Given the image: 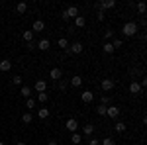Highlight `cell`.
<instances>
[{"label":"cell","instance_id":"obj_1","mask_svg":"<svg viewBox=\"0 0 147 145\" xmlns=\"http://www.w3.org/2000/svg\"><path fill=\"white\" fill-rule=\"evenodd\" d=\"M137 32H139V26H137L136 22H125L124 28H122V34H124L125 37H134Z\"/></svg>","mask_w":147,"mask_h":145},{"label":"cell","instance_id":"obj_2","mask_svg":"<svg viewBox=\"0 0 147 145\" xmlns=\"http://www.w3.org/2000/svg\"><path fill=\"white\" fill-rule=\"evenodd\" d=\"M77 16H79V8H77V6H69V8L63 10V16H61V18H63V20H75Z\"/></svg>","mask_w":147,"mask_h":145},{"label":"cell","instance_id":"obj_3","mask_svg":"<svg viewBox=\"0 0 147 145\" xmlns=\"http://www.w3.org/2000/svg\"><path fill=\"white\" fill-rule=\"evenodd\" d=\"M82 49H84V45L80 43V41H73V43H69V53H73V55H79L82 53Z\"/></svg>","mask_w":147,"mask_h":145},{"label":"cell","instance_id":"obj_4","mask_svg":"<svg viewBox=\"0 0 147 145\" xmlns=\"http://www.w3.org/2000/svg\"><path fill=\"white\" fill-rule=\"evenodd\" d=\"M120 112H122V110H120L116 104H110V106L106 108V116H110L112 120H118V118H120Z\"/></svg>","mask_w":147,"mask_h":145},{"label":"cell","instance_id":"obj_5","mask_svg":"<svg viewBox=\"0 0 147 145\" xmlns=\"http://www.w3.org/2000/svg\"><path fill=\"white\" fill-rule=\"evenodd\" d=\"M96 8L98 10H110V8H116V0H102V2H98L96 4Z\"/></svg>","mask_w":147,"mask_h":145},{"label":"cell","instance_id":"obj_6","mask_svg":"<svg viewBox=\"0 0 147 145\" xmlns=\"http://www.w3.org/2000/svg\"><path fill=\"white\" fill-rule=\"evenodd\" d=\"M100 86H102V90H104V92H110V90H114V86H116V82H114L112 78H102Z\"/></svg>","mask_w":147,"mask_h":145},{"label":"cell","instance_id":"obj_7","mask_svg":"<svg viewBox=\"0 0 147 145\" xmlns=\"http://www.w3.org/2000/svg\"><path fill=\"white\" fill-rule=\"evenodd\" d=\"M32 90H35L37 94H39V92H45V90H47V82L43 80V78H37V80H35V84H34V88H32Z\"/></svg>","mask_w":147,"mask_h":145},{"label":"cell","instance_id":"obj_8","mask_svg":"<svg viewBox=\"0 0 147 145\" xmlns=\"http://www.w3.org/2000/svg\"><path fill=\"white\" fill-rule=\"evenodd\" d=\"M80 100L84 102V104H90V102L94 100V92H92V90H82V92H80Z\"/></svg>","mask_w":147,"mask_h":145},{"label":"cell","instance_id":"obj_9","mask_svg":"<svg viewBox=\"0 0 147 145\" xmlns=\"http://www.w3.org/2000/svg\"><path fill=\"white\" fill-rule=\"evenodd\" d=\"M65 127H67V129L71 132V134H75V132L79 129V122H77L75 118H69L67 122H65Z\"/></svg>","mask_w":147,"mask_h":145},{"label":"cell","instance_id":"obj_10","mask_svg":"<svg viewBox=\"0 0 147 145\" xmlns=\"http://www.w3.org/2000/svg\"><path fill=\"white\" fill-rule=\"evenodd\" d=\"M43 30H45V22H43V20H35L34 26H32V32H34V34H39V32H43Z\"/></svg>","mask_w":147,"mask_h":145},{"label":"cell","instance_id":"obj_11","mask_svg":"<svg viewBox=\"0 0 147 145\" xmlns=\"http://www.w3.org/2000/svg\"><path fill=\"white\" fill-rule=\"evenodd\" d=\"M49 116H51V110L45 108V106H41V108L37 110V118H39V120H47Z\"/></svg>","mask_w":147,"mask_h":145},{"label":"cell","instance_id":"obj_12","mask_svg":"<svg viewBox=\"0 0 147 145\" xmlns=\"http://www.w3.org/2000/svg\"><path fill=\"white\" fill-rule=\"evenodd\" d=\"M35 47H37V49H41V51H47V49L51 47V41L43 37V39H39V41H37V45H35Z\"/></svg>","mask_w":147,"mask_h":145},{"label":"cell","instance_id":"obj_13","mask_svg":"<svg viewBox=\"0 0 147 145\" xmlns=\"http://www.w3.org/2000/svg\"><path fill=\"white\" fill-rule=\"evenodd\" d=\"M49 77L53 78V80H55V82H59V80H61V77H63V73H61V69H51V71H49Z\"/></svg>","mask_w":147,"mask_h":145},{"label":"cell","instance_id":"obj_14","mask_svg":"<svg viewBox=\"0 0 147 145\" xmlns=\"http://www.w3.org/2000/svg\"><path fill=\"white\" fill-rule=\"evenodd\" d=\"M141 84H139V82H137V80H134V82H129V92H131V94H141Z\"/></svg>","mask_w":147,"mask_h":145},{"label":"cell","instance_id":"obj_15","mask_svg":"<svg viewBox=\"0 0 147 145\" xmlns=\"http://www.w3.org/2000/svg\"><path fill=\"white\" fill-rule=\"evenodd\" d=\"M32 92H34V90L30 88V86H26V84H22V86H20V94H22L26 100H28V98H32Z\"/></svg>","mask_w":147,"mask_h":145},{"label":"cell","instance_id":"obj_16","mask_svg":"<svg viewBox=\"0 0 147 145\" xmlns=\"http://www.w3.org/2000/svg\"><path fill=\"white\" fill-rule=\"evenodd\" d=\"M10 69H12V61H10V59H2V61H0V71L8 73Z\"/></svg>","mask_w":147,"mask_h":145},{"label":"cell","instance_id":"obj_17","mask_svg":"<svg viewBox=\"0 0 147 145\" xmlns=\"http://www.w3.org/2000/svg\"><path fill=\"white\" fill-rule=\"evenodd\" d=\"M80 84H82V77H80V75H75V77H71V86H73V88H79Z\"/></svg>","mask_w":147,"mask_h":145},{"label":"cell","instance_id":"obj_18","mask_svg":"<svg viewBox=\"0 0 147 145\" xmlns=\"http://www.w3.org/2000/svg\"><path fill=\"white\" fill-rule=\"evenodd\" d=\"M125 127H127V125H125L124 122H120V120L114 123V132H116V134H124V132H125Z\"/></svg>","mask_w":147,"mask_h":145},{"label":"cell","instance_id":"obj_19","mask_svg":"<svg viewBox=\"0 0 147 145\" xmlns=\"http://www.w3.org/2000/svg\"><path fill=\"white\" fill-rule=\"evenodd\" d=\"M82 134L86 135V137H90V135L94 134V125H92V123H84V125H82Z\"/></svg>","mask_w":147,"mask_h":145},{"label":"cell","instance_id":"obj_20","mask_svg":"<svg viewBox=\"0 0 147 145\" xmlns=\"http://www.w3.org/2000/svg\"><path fill=\"white\" fill-rule=\"evenodd\" d=\"M86 26V18L84 16H77L75 18V28H84Z\"/></svg>","mask_w":147,"mask_h":145},{"label":"cell","instance_id":"obj_21","mask_svg":"<svg viewBox=\"0 0 147 145\" xmlns=\"http://www.w3.org/2000/svg\"><path fill=\"white\" fill-rule=\"evenodd\" d=\"M102 49H104V53H106V55H112L114 51H116V49L112 47V43H110V41H104V45H102Z\"/></svg>","mask_w":147,"mask_h":145},{"label":"cell","instance_id":"obj_22","mask_svg":"<svg viewBox=\"0 0 147 145\" xmlns=\"http://www.w3.org/2000/svg\"><path fill=\"white\" fill-rule=\"evenodd\" d=\"M22 39L26 41V43H32V41H34V32H24Z\"/></svg>","mask_w":147,"mask_h":145},{"label":"cell","instance_id":"obj_23","mask_svg":"<svg viewBox=\"0 0 147 145\" xmlns=\"http://www.w3.org/2000/svg\"><path fill=\"white\" fill-rule=\"evenodd\" d=\"M71 141H73V145H79L80 141H82V135L77 134V132H75V134H71Z\"/></svg>","mask_w":147,"mask_h":145},{"label":"cell","instance_id":"obj_24","mask_svg":"<svg viewBox=\"0 0 147 145\" xmlns=\"http://www.w3.org/2000/svg\"><path fill=\"white\" fill-rule=\"evenodd\" d=\"M47 100H49V94H47V92H39V94H37V102H39V104H45Z\"/></svg>","mask_w":147,"mask_h":145},{"label":"cell","instance_id":"obj_25","mask_svg":"<svg viewBox=\"0 0 147 145\" xmlns=\"http://www.w3.org/2000/svg\"><path fill=\"white\" fill-rule=\"evenodd\" d=\"M16 12H18V14H24V12H28V4H26V2H18V6H16Z\"/></svg>","mask_w":147,"mask_h":145},{"label":"cell","instance_id":"obj_26","mask_svg":"<svg viewBox=\"0 0 147 145\" xmlns=\"http://www.w3.org/2000/svg\"><path fill=\"white\" fill-rule=\"evenodd\" d=\"M32 120H34V116H32L30 112H24L22 114V122L24 123H32Z\"/></svg>","mask_w":147,"mask_h":145},{"label":"cell","instance_id":"obj_27","mask_svg":"<svg viewBox=\"0 0 147 145\" xmlns=\"http://www.w3.org/2000/svg\"><path fill=\"white\" fill-rule=\"evenodd\" d=\"M57 45H59L61 49H69V39L67 37H61V39L57 41Z\"/></svg>","mask_w":147,"mask_h":145},{"label":"cell","instance_id":"obj_28","mask_svg":"<svg viewBox=\"0 0 147 145\" xmlns=\"http://www.w3.org/2000/svg\"><path fill=\"white\" fill-rule=\"evenodd\" d=\"M106 108H108V106L98 104V106H96V114H98V116H106Z\"/></svg>","mask_w":147,"mask_h":145},{"label":"cell","instance_id":"obj_29","mask_svg":"<svg viewBox=\"0 0 147 145\" xmlns=\"http://www.w3.org/2000/svg\"><path fill=\"white\" fill-rule=\"evenodd\" d=\"M110 43H112L114 49H120V47H124V41H122V39H118V37H116L114 41H110Z\"/></svg>","mask_w":147,"mask_h":145},{"label":"cell","instance_id":"obj_30","mask_svg":"<svg viewBox=\"0 0 147 145\" xmlns=\"http://www.w3.org/2000/svg\"><path fill=\"white\" fill-rule=\"evenodd\" d=\"M35 104H37V102H35L34 98H28V100H26V108H28V110H34Z\"/></svg>","mask_w":147,"mask_h":145},{"label":"cell","instance_id":"obj_31","mask_svg":"<svg viewBox=\"0 0 147 145\" xmlns=\"http://www.w3.org/2000/svg\"><path fill=\"white\" fill-rule=\"evenodd\" d=\"M145 10H147V6H145V2H137V12L143 16L145 14Z\"/></svg>","mask_w":147,"mask_h":145},{"label":"cell","instance_id":"obj_32","mask_svg":"<svg viewBox=\"0 0 147 145\" xmlns=\"http://www.w3.org/2000/svg\"><path fill=\"white\" fill-rule=\"evenodd\" d=\"M12 82H14V84H18V86H22V84H24V78L20 77V75H16V77H12Z\"/></svg>","mask_w":147,"mask_h":145},{"label":"cell","instance_id":"obj_33","mask_svg":"<svg viewBox=\"0 0 147 145\" xmlns=\"http://www.w3.org/2000/svg\"><path fill=\"white\" fill-rule=\"evenodd\" d=\"M100 104H104V106H110V104H112V98H110V96H102V98H100Z\"/></svg>","mask_w":147,"mask_h":145},{"label":"cell","instance_id":"obj_34","mask_svg":"<svg viewBox=\"0 0 147 145\" xmlns=\"http://www.w3.org/2000/svg\"><path fill=\"white\" fill-rule=\"evenodd\" d=\"M100 145H116V141H114L112 137H104V139H102V143Z\"/></svg>","mask_w":147,"mask_h":145},{"label":"cell","instance_id":"obj_35","mask_svg":"<svg viewBox=\"0 0 147 145\" xmlns=\"http://www.w3.org/2000/svg\"><path fill=\"white\" fill-rule=\"evenodd\" d=\"M104 37H106V39H112L114 37V30H106V32H104Z\"/></svg>","mask_w":147,"mask_h":145},{"label":"cell","instance_id":"obj_36","mask_svg":"<svg viewBox=\"0 0 147 145\" xmlns=\"http://www.w3.org/2000/svg\"><path fill=\"white\" fill-rule=\"evenodd\" d=\"M88 145H100V139H96V137H90V139H88Z\"/></svg>","mask_w":147,"mask_h":145},{"label":"cell","instance_id":"obj_37","mask_svg":"<svg viewBox=\"0 0 147 145\" xmlns=\"http://www.w3.org/2000/svg\"><path fill=\"white\" fill-rule=\"evenodd\" d=\"M96 20H98V22H102V20H104V12H102V10L96 12Z\"/></svg>","mask_w":147,"mask_h":145},{"label":"cell","instance_id":"obj_38","mask_svg":"<svg viewBox=\"0 0 147 145\" xmlns=\"http://www.w3.org/2000/svg\"><path fill=\"white\" fill-rule=\"evenodd\" d=\"M47 145H59V143H57L55 139H49V141H47Z\"/></svg>","mask_w":147,"mask_h":145},{"label":"cell","instance_id":"obj_39","mask_svg":"<svg viewBox=\"0 0 147 145\" xmlns=\"http://www.w3.org/2000/svg\"><path fill=\"white\" fill-rule=\"evenodd\" d=\"M16 145H28V143H26V141H18Z\"/></svg>","mask_w":147,"mask_h":145},{"label":"cell","instance_id":"obj_40","mask_svg":"<svg viewBox=\"0 0 147 145\" xmlns=\"http://www.w3.org/2000/svg\"><path fill=\"white\" fill-rule=\"evenodd\" d=\"M0 145H4V141H0Z\"/></svg>","mask_w":147,"mask_h":145},{"label":"cell","instance_id":"obj_41","mask_svg":"<svg viewBox=\"0 0 147 145\" xmlns=\"http://www.w3.org/2000/svg\"><path fill=\"white\" fill-rule=\"evenodd\" d=\"M136 145H141V143H136Z\"/></svg>","mask_w":147,"mask_h":145}]
</instances>
